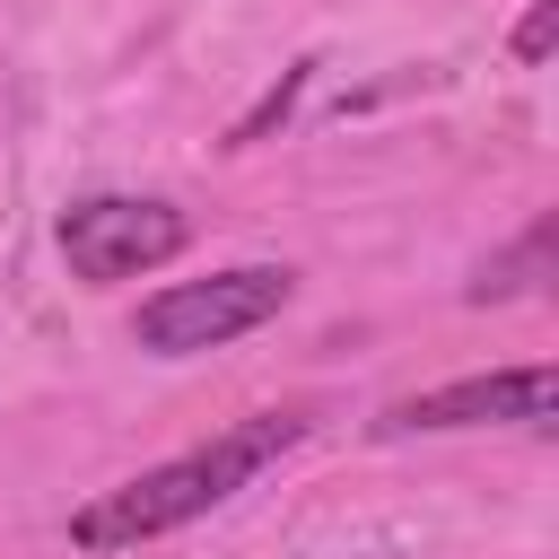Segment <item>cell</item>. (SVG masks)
I'll return each instance as SVG.
<instances>
[{
  "label": "cell",
  "instance_id": "1",
  "mask_svg": "<svg viewBox=\"0 0 559 559\" xmlns=\"http://www.w3.org/2000/svg\"><path fill=\"white\" fill-rule=\"evenodd\" d=\"M297 437H306L297 411L236 419V428H218L210 445H192V454H175V463H157V472H140V480L87 498V507L70 515V542H79V550H131V542H157V533H175V524L227 507L236 489H253Z\"/></svg>",
  "mask_w": 559,
  "mask_h": 559
},
{
  "label": "cell",
  "instance_id": "2",
  "mask_svg": "<svg viewBox=\"0 0 559 559\" xmlns=\"http://www.w3.org/2000/svg\"><path fill=\"white\" fill-rule=\"evenodd\" d=\"M297 297V271L280 262H236V271H210V280H175L140 306L131 341L148 358H192V349H227L245 332H262L280 306Z\"/></svg>",
  "mask_w": 559,
  "mask_h": 559
},
{
  "label": "cell",
  "instance_id": "3",
  "mask_svg": "<svg viewBox=\"0 0 559 559\" xmlns=\"http://www.w3.org/2000/svg\"><path fill=\"white\" fill-rule=\"evenodd\" d=\"M183 245H192V227H183V210H175V201L96 192V201H70V210H61V262H70L87 288L140 280V271L175 262Z\"/></svg>",
  "mask_w": 559,
  "mask_h": 559
},
{
  "label": "cell",
  "instance_id": "4",
  "mask_svg": "<svg viewBox=\"0 0 559 559\" xmlns=\"http://www.w3.org/2000/svg\"><path fill=\"white\" fill-rule=\"evenodd\" d=\"M550 411H559V376L533 358V367H498V376H454V384L402 393V402H384L376 437H445V428H550Z\"/></svg>",
  "mask_w": 559,
  "mask_h": 559
},
{
  "label": "cell",
  "instance_id": "5",
  "mask_svg": "<svg viewBox=\"0 0 559 559\" xmlns=\"http://www.w3.org/2000/svg\"><path fill=\"white\" fill-rule=\"evenodd\" d=\"M542 271H550V218H542V227H533V236H524L507 262H489V271L472 280V306H489V297H515V288H533Z\"/></svg>",
  "mask_w": 559,
  "mask_h": 559
},
{
  "label": "cell",
  "instance_id": "6",
  "mask_svg": "<svg viewBox=\"0 0 559 559\" xmlns=\"http://www.w3.org/2000/svg\"><path fill=\"white\" fill-rule=\"evenodd\" d=\"M550 44H559V0H533L515 17V61H550Z\"/></svg>",
  "mask_w": 559,
  "mask_h": 559
},
{
  "label": "cell",
  "instance_id": "7",
  "mask_svg": "<svg viewBox=\"0 0 559 559\" xmlns=\"http://www.w3.org/2000/svg\"><path fill=\"white\" fill-rule=\"evenodd\" d=\"M297 87H306V70H288V79H280V87H271V96H262V105H253L245 122H236V148H245V140H262V131H271V122H280V114L297 105Z\"/></svg>",
  "mask_w": 559,
  "mask_h": 559
}]
</instances>
